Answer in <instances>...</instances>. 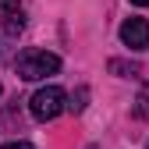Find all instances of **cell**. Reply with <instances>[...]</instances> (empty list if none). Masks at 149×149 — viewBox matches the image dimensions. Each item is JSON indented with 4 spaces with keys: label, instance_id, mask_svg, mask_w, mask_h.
<instances>
[{
    "label": "cell",
    "instance_id": "cell-1",
    "mask_svg": "<svg viewBox=\"0 0 149 149\" xmlns=\"http://www.w3.org/2000/svg\"><path fill=\"white\" fill-rule=\"evenodd\" d=\"M14 68H18V78L39 82V78H46V74H57L61 71V57H57V53H46V50H25Z\"/></svg>",
    "mask_w": 149,
    "mask_h": 149
},
{
    "label": "cell",
    "instance_id": "cell-2",
    "mask_svg": "<svg viewBox=\"0 0 149 149\" xmlns=\"http://www.w3.org/2000/svg\"><path fill=\"white\" fill-rule=\"evenodd\" d=\"M64 103H68L64 89H57V85H43V89L29 100V110H32L36 121H53V117L64 110Z\"/></svg>",
    "mask_w": 149,
    "mask_h": 149
},
{
    "label": "cell",
    "instance_id": "cell-3",
    "mask_svg": "<svg viewBox=\"0 0 149 149\" xmlns=\"http://www.w3.org/2000/svg\"><path fill=\"white\" fill-rule=\"evenodd\" d=\"M121 43L128 50H146L149 46V22L146 18H128L121 25Z\"/></svg>",
    "mask_w": 149,
    "mask_h": 149
},
{
    "label": "cell",
    "instance_id": "cell-4",
    "mask_svg": "<svg viewBox=\"0 0 149 149\" xmlns=\"http://www.w3.org/2000/svg\"><path fill=\"white\" fill-rule=\"evenodd\" d=\"M85 103H89V89H85V85H78V89L68 96L64 110H74V114H82V110H85Z\"/></svg>",
    "mask_w": 149,
    "mask_h": 149
},
{
    "label": "cell",
    "instance_id": "cell-5",
    "mask_svg": "<svg viewBox=\"0 0 149 149\" xmlns=\"http://www.w3.org/2000/svg\"><path fill=\"white\" fill-rule=\"evenodd\" d=\"M22 29H25V18H22V11H18V14H4V32H7V36H18Z\"/></svg>",
    "mask_w": 149,
    "mask_h": 149
},
{
    "label": "cell",
    "instance_id": "cell-6",
    "mask_svg": "<svg viewBox=\"0 0 149 149\" xmlns=\"http://www.w3.org/2000/svg\"><path fill=\"white\" fill-rule=\"evenodd\" d=\"M0 7H4V14H18V11H22L18 0H0Z\"/></svg>",
    "mask_w": 149,
    "mask_h": 149
},
{
    "label": "cell",
    "instance_id": "cell-7",
    "mask_svg": "<svg viewBox=\"0 0 149 149\" xmlns=\"http://www.w3.org/2000/svg\"><path fill=\"white\" fill-rule=\"evenodd\" d=\"M110 71H121V74H135V68H128L124 61H110Z\"/></svg>",
    "mask_w": 149,
    "mask_h": 149
},
{
    "label": "cell",
    "instance_id": "cell-8",
    "mask_svg": "<svg viewBox=\"0 0 149 149\" xmlns=\"http://www.w3.org/2000/svg\"><path fill=\"white\" fill-rule=\"evenodd\" d=\"M0 149H32L29 142H7V146H0Z\"/></svg>",
    "mask_w": 149,
    "mask_h": 149
},
{
    "label": "cell",
    "instance_id": "cell-9",
    "mask_svg": "<svg viewBox=\"0 0 149 149\" xmlns=\"http://www.w3.org/2000/svg\"><path fill=\"white\" fill-rule=\"evenodd\" d=\"M128 4H135V7H146V4H149V0H128Z\"/></svg>",
    "mask_w": 149,
    "mask_h": 149
},
{
    "label": "cell",
    "instance_id": "cell-10",
    "mask_svg": "<svg viewBox=\"0 0 149 149\" xmlns=\"http://www.w3.org/2000/svg\"><path fill=\"white\" fill-rule=\"evenodd\" d=\"M146 149H149V146H146Z\"/></svg>",
    "mask_w": 149,
    "mask_h": 149
}]
</instances>
